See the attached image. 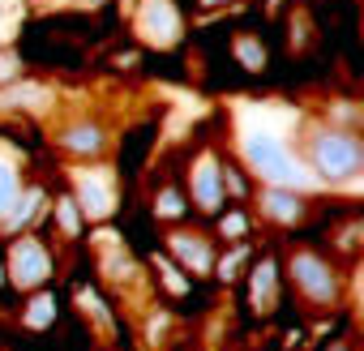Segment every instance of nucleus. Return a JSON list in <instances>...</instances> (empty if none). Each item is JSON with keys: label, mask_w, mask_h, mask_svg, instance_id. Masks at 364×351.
I'll return each mask as SVG.
<instances>
[{"label": "nucleus", "mask_w": 364, "mask_h": 351, "mask_svg": "<svg viewBox=\"0 0 364 351\" xmlns=\"http://www.w3.org/2000/svg\"><path fill=\"white\" fill-rule=\"evenodd\" d=\"M304 167L321 185H355L364 171V141L355 129H343L334 120L304 129Z\"/></svg>", "instance_id": "obj_1"}, {"label": "nucleus", "mask_w": 364, "mask_h": 351, "mask_svg": "<svg viewBox=\"0 0 364 351\" xmlns=\"http://www.w3.org/2000/svg\"><path fill=\"white\" fill-rule=\"evenodd\" d=\"M240 154H245L249 171L257 176L262 185H283V189H300V185H304V163L287 150V141H279V137L266 133V129L245 133Z\"/></svg>", "instance_id": "obj_2"}, {"label": "nucleus", "mask_w": 364, "mask_h": 351, "mask_svg": "<svg viewBox=\"0 0 364 351\" xmlns=\"http://www.w3.org/2000/svg\"><path fill=\"white\" fill-rule=\"evenodd\" d=\"M287 279L296 287L300 300H309L313 308H334L343 300V274L334 261H326L313 249H291L287 257Z\"/></svg>", "instance_id": "obj_3"}, {"label": "nucleus", "mask_w": 364, "mask_h": 351, "mask_svg": "<svg viewBox=\"0 0 364 351\" xmlns=\"http://www.w3.org/2000/svg\"><path fill=\"white\" fill-rule=\"evenodd\" d=\"M5 279L18 291H43L52 279V249L35 236H18L9 244V261H5Z\"/></svg>", "instance_id": "obj_4"}, {"label": "nucleus", "mask_w": 364, "mask_h": 351, "mask_svg": "<svg viewBox=\"0 0 364 351\" xmlns=\"http://www.w3.org/2000/svg\"><path fill=\"white\" fill-rule=\"evenodd\" d=\"M133 31H137V39L150 43V48H176L180 35H185V18H180L176 0H141Z\"/></svg>", "instance_id": "obj_5"}, {"label": "nucleus", "mask_w": 364, "mask_h": 351, "mask_svg": "<svg viewBox=\"0 0 364 351\" xmlns=\"http://www.w3.org/2000/svg\"><path fill=\"white\" fill-rule=\"evenodd\" d=\"M73 202L82 210L86 223L95 219H107L116 210V180H112V171L107 167H86L73 176Z\"/></svg>", "instance_id": "obj_6"}, {"label": "nucleus", "mask_w": 364, "mask_h": 351, "mask_svg": "<svg viewBox=\"0 0 364 351\" xmlns=\"http://www.w3.org/2000/svg\"><path fill=\"white\" fill-rule=\"evenodd\" d=\"M189 198L202 215H223V202H228V185H223V163L219 154H198L193 167H189Z\"/></svg>", "instance_id": "obj_7"}, {"label": "nucleus", "mask_w": 364, "mask_h": 351, "mask_svg": "<svg viewBox=\"0 0 364 351\" xmlns=\"http://www.w3.org/2000/svg\"><path fill=\"white\" fill-rule=\"evenodd\" d=\"M56 146H60L69 158L99 163V158L107 154V129H103L99 120L82 116V120H69V124H60V133H56Z\"/></svg>", "instance_id": "obj_8"}, {"label": "nucleus", "mask_w": 364, "mask_h": 351, "mask_svg": "<svg viewBox=\"0 0 364 351\" xmlns=\"http://www.w3.org/2000/svg\"><path fill=\"white\" fill-rule=\"evenodd\" d=\"M257 210H262V219H270L274 227H296V223L309 215V198H304V189L257 185Z\"/></svg>", "instance_id": "obj_9"}, {"label": "nucleus", "mask_w": 364, "mask_h": 351, "mask_svg": "<svg viewBox=\"0 0 364 351\" xmlns=\"http://www.w3.org/2000/svg\"><path fill=\"white\" fill-rule=\"evenodd\" d=\"M167 253L180 261V270H185V274H198V279L219 266L215 244H210L206 236H198V232H185V227H176V232L167 236Z\"/></svg>", "instance_id": "obj_10"}, {"label": "nucleus", "mask_w": 364, "mask_h": 351, "mask_svg": "<svg viewBox=\"0 0 364 351\" xmlns=\"http://www.w3.org/2000/svg\"><path fill=\"white\" fill-rule=\"evenodd\" d=\"M274 300H279V266H274L270 257H262V261L249 270V304H253L257 313H270Z\"/></svg>", "instance_id": "obj_11"}, {"label": "nucleus", "mask_w": 364, "mask_h": 351, "mask_svg": "<svg viewBox=\"0 0 364 351\" xmlns=\"http://www.w3.org/2000/svg\"><path fill=\"white\" fill-rule=\"evenodd\" d=\"M43 202H48V198H43L39 189H22V193H18V202H14V210H9L5 219H0V227L18 236L22 227H31V223L43 215Z\"/></svg>", "instance_id": "obj_12"}, {"label": "nucleus", "mask_w": 364, "mask_h": 351, "mask_svg": "<svg viewBox=\"0 0 364 351\" xmlns=\"http://www.w3.org/2000/svg\"><path fill=\"white\" fill-rule=\"evenodd\" d=\"M18 193H22V171H18L14 154H5V150H0V219H5V215L14 210Z\"/></svg>", "instance_id": "obj_13"}, {"label": "nucleus", "mask_w": 364, "mask_h": 351, "mask_svg": "<svg viewBox=\"0 0 364 351\" xmlns=\"http://www.w3.org/2000/svg\"><path fill=\"white\" fill-rule=\"evenodd\" d=\"M185 215H189V198L180 193V189L163 185V189L154 193V219H163V223H180Z\"/></svg>", "instance_id": "obj_14"}, {"label": "nucleus", "mask_w": 364, "mask_h": 351, "mask_svg": "<svg viewBox=\"0 0 364 351\" xmlns=\"http://www.w3.org/2000/svg\"><path fill=\"white\" fill-rule=\"evenodd\" d=\"M232 52H236V60H240L249 73H262V69H266V48H262V39L240 35V39L232 43Z\"/></svg>", "instance_id": "obj_15"}, {"label": "nucleus", "mask_w": 364, "mask_h": 351, "mask_svg": "<svg viewBox=\"0 0 364 351\" xmlns=\"http://www.w3.org/2000/svg\"><path fill=\"white\" fill-rule=\"evenodd\" d=\"M22 321L31 325V330H48L52 321H56V296H48V291H39L35 296V304L22 313Z\"/></svg>", "instance_id": "obj_16"}, {"label": "nucleus", "mask_w": 364, "mask_h": 351, "mask_svg": "<svg viewBox=\"0 0 364 351\" xmlns=\"http://www.w3.org/2000/svg\"><path fill=\"white\" fill-rule=\"evenodd\" d=\"M56 223H60V232L65 236H82V210H77V202H73V193H65V198H56Z\"/></svg>", "instance_id": "obj_17"}, {"label": "nucleus", "mask_w": 364, "mask_h": 351, "mask_svg": "<svg viewBox=\"0 0 364 351\" xmlns=\"http://www.w3.org/2000/svg\"><path fill=\"white\" fill-rule=\"evenodd\" d=\"M245 232H249V215L245 210H228V215H219V236L232 244V240H245Z\"/></svg>", "instance_id": "obj_18"}, {"label": "nucleus", "mask_w": 364, "mask_h": 351, "mask_svg": "<svg viewBox=\"0 0 364 351\" xmlns=\"http://www.w3.org/2000/svg\"><path fill=\"white\" fill-rule=\"evenodd\" d=\"M163 283H167V291H171V296H185V291H189V283H185V270H171V266H163Z\"/></svg>", "instance_id": "obj_19"}, {"label": "nucleus", "mask_w": 364, "mask_h": 351, "mask_svg": "<svg viewBox=\"0 0 364 351\" xmlns=\"http://www.w3.org/2000/svg\"><path fill=\"white\" fill-rule=\"evenodd\" d=\"M9 77H18V56L14 52L0 56V82H9Z\"/></svg>", "instance_id": "obj_20"}, {"label": "nucleus", "mask_w": 364, "mask_h": 351, "mask_svg": "<svg viewBox=\"0 0 364 351\" xmlns=\"http://www.w3.org/2000/svg\"><path fill=\"white\" fill-rule=\"evenodd\" d=\"M330 351H351V347H330Z\"/></svg>", "instance_id": "obj_21"}, {"label": "nucleus", "mask_w": 364, "mask_h": 351, "mask_svg": "<svg viewBox=\"0 0 364 351\" xmlns=\"http://www.w3.org/2000/svg\"><path fill=\"white\" fill-rule=\"evenodd\" d=\"M202 5H219V0H202Z\"/></svg>", "instance_id": "obj_22"}]
</instances>
